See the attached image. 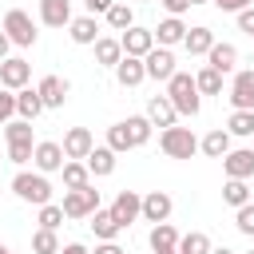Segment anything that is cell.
Returning a JSON list of instances; mask_svg holds the SVG:
<instances>
[{"instance_id":"obj_1","label":"cell","mask_w":254,"mask_h":254,"mask_svg":"<svg viewBox=\"0 0 254 254\" xmlns=\"http://www.w3.org/2000/svg\"><path fill=\"white\" fill-rule=\"evenodd\" d=\"M167 99L179 115H198V87H194V75L187 71H175L167 79Z\"/></svg>"},{"instance_id":"obj_2","label":"cell","mask_w":254,"mask_h":254,"mask_svg":"<svg viewBox=\"0 0 254 254\" xmlns=\"http://www.w3.org/2000/svg\"><path fill=\"white\" fill-rule=\"evenodd\" d=\"M12 190H16V198H24V202H36V206H44V202H52V183L36 171H20L16 179H12Z\"/></svg>"},{"instance_id":"obj_3","label":"cell","mask_w":254,"mask_h":254,"mask_svg":"<svg viewBox=\"0 0 254 254\" xmlns=\"http://www.w3.org/2000/svg\"><path fill=\"white\" fill-rule=\"evenodd\" d=\"M159 147H163L167 159H190V155L198 151V139H194L190 127H167V131L159 135Z\"/></svg>"},{"instance_id":"obj_4","label":"cell","mask_w":254,"mask_h":254,"mask_svg":"<svg viewBox=\"0 0 254 254\" xmlns=\"http://www.w3.org/2000/svg\"><path fill=\"white\" fill-rule=\"evenodd\" d=\"M60 206H64V218H91L99 210V190L87 183L83 190H67Z\"/></svg>"},{"instance_id":"obj_5","label":"cell","mask_w":254,"mask_h":254,"mask_svg":"<svg viewBox=\"0 0 254 254\" xmlns=\"http://www.w3.org/2000/svg\"><path fill=\"white\" fill-rule=\"evenodd\" d=\"M4 36H8L16 48H32V44H36V24H32V16H28L24 8H12V12L4 16Z\"/></svg>"},{"instance_id":"obj_6","label":"cell","mask_w":254,"mask_h":254,"mask_svg":"<svg viewBox=\"0 0 254 254\" xmlns=\"http://www.w3.org/2000/svg\"><path fill=\"white\" fill-rule=\"evenodd\" d=\"M119 48H123V56H135V60H143V56L155 48V36H151V28H139V24H131V28L119 36Z\"/></svg>"},{"instance_id":"obj_7","label":"cell","mask_w":254,"mask_h":254,"mask_svg":"<svg viewBox=\"0 0 254 254\" xmlns=\"http://www.w3.org/2000/svg\"><path fill=\"white\" fill-rule=\"evenodd\" d=\"M143 71H147V79H171L175 75V56H171V48H151L147 56H143Z\"/></svg>"},{"instance_id":"obj_8","label":"cell","mask_w":254,"mask_h":254,"mask_svg":"<svg viewBox=\"0 0 254 254\" xmlns=\"http://www.w3.org/2000/svg\"><path fill=\"white\" fill-rule=\"evenodd\" d=\"M28 79H32V64H28V60H20V56H8V60L0 64V83H4L8 91H20V87H28Z\"/></svg>"},{"instance_id":"obj_9","label":"cell","mask_w":254,"mask_h":254,"mask_svg":"<svg viewBox=\"0 0 254 254\" xmlns=\"http://www.w3.org/2000/svg\"><path fill=\"white\" fill-rule=\"evenodd\" d=\"M222 171H226V179H254V151L250 147H238V151H226L222 155Z\"/></svg>"},{"instance_id":"obj_10","label":"cell","mask_w":254,"mask_h":254,"mask_svg":"<svg viewBox=\"0 0 254 254\" xmlns=\"http://www.w3.org/2000/svg\"><path fill=\"white\" fill-rule=\"evenodd\" d=\"M32 163H36V171H40V175H52V171H60L67 159H64V147H60V143L44 139V143H36V151H32Z\"/></svg>"},{"instance_id":"obj_11","label":"cell","mask_w":254,"mask_h":254,"mask_svg":"<svg viewBox=\"0 0 254 254\" xmlns=\"http://www.w3.org/2000/svg\"><path fill=\"white\" fill-rule=\"evenodd\" d=\"M230 103L234 111H254V67L238 71L234 83H230Z\"/></svg>"},{"instance_id":"obj_12","label":"cell","mask_w":254,"mask_h":254,"mask_svg":"<svg viewBox=\"0 0 254 254\" xmlns=\"http://www.w3.org/2000/svg\"><path fill=\"white\" fill-rule=\"evenodd\" d=\"M60 147H64V159H75V163H79V159H87V155H91L95 139H91V131H87V127H71V131L64 135V143H60Z\"/></svg>"},{"instance_id":"obj_13","label":"cell","mask_w":254,"mask_h":254,"mask_svg":"<svg viewBox=\"0 0 254 254\" xmlns=\"http://www.w3.org/2000/svg\"><path fill=\"white\" fill-rule=\"evenodd\" d=\"M139 206H143V194H135V190H119L115 202H111V218H115L119 226H131V222L139 218Z\"/></svg>"},{"instance_id":"obj_14","label":"cell","mask_w":254,"mask_h":254,"mask_svg":"<svg viewBox=\"0 0 254 254\" xmlns=\"http://www.w3.org/2000/svg\"><path fill=\"white\" fill-rule=\"evenodd\" d=\"M171 194L167 190H151V194H143V206H139V214L147 218V222H167L171 218Z\"/></svg>"},{"instance_id":"obj_15","label":"cell","mask_w":254,"mask_h":254,"mask_svg":"<svg viewBox=\"0 0 254 254\" xmlns=\"http://www.w3.org/2000/svg\"><path fill=\"white\" fill-rule=\"evenodd\" d=\"M147 119H151V127H175V119H179V111L171 107V99L167 95H151V103H147Z\"/></svg>"},{"instance_id":"obj_16","label":"cell","mask_w":254,"mask_h":254,"mask_svg":"<svg viewBox=\"0 0 254 254\" xmlns=\"http://www.w3.org/2000/svg\"><path fill=\"white\" fill-rule=\"evenodd\" d=\"M40 20H44L48 28L71 24V0H40Z\"/></svg>"},{"instance_id":"obj_17","label":"cell","mask_w":254,"mask_h":254,"mask_svg":"<svg viewBox=\"0 0 254 254\" xmlns=\"http://www.w3.org/2000/svg\"><path fill=\"white\" fill-rule=\"evenodd\" d=\"M234 64H238V48H234V44H214V48L206 52V67H214L218 75L234 71Z\"/></svg>"},{"instance_id":"obj_18","label":"cell","mask_w":254,"mask_h":254,"mask_svg":"<svg viewBox=\"0 0 254 254\" xmlns=\"http://www.w3.org/2000/svg\"><path fill=\"white\" fill-rule=\"evenodd\" d=\"M115 79H119V87H139V83L147 79V71H143V60H135V56H123V60L115 64Z\"/></svg>"},{"instance_id":"obj_19","label":"cell","mask_w":254,"mask_h":254,"mask_svg":"<svg viewBox=\"0 0 254 254\" xmlns=\"http://www.w3.org/2000/svg\"><path fill=\"white\" fill-rule=\"evenodd\" d=\"M36 91H40L44 107H64V99H67V79H60V75H44Z\"/></svg>"},{"instance_id":"obj_20","label":"cell","mask_w":254,"mask_h":254,"mask_svg":"<svg viewBox=\"0 0 254 254\" xmlns=\"http://www.w3.org/2000/svg\"><path fill=\"white\" fill-rule=\"evenodd\" d=\"M151 250H155V254L179 250V230H175L171 222H155V226H151Z\"/></svg>"},{"instance_id":"obj_21","label":"cell","mask_w":254,"mask_h":254,"mask_svg":"<svg viewBox=\"0 0 254 254\" xmlns=\"http://www.w3.org/2000/svg\"><path fill=\"white\" fill-rule=\"evenodd\" d=\"M155 40H159V48H171V44H183V36H187V24L179 20V16H167L155 32H151Z\"/></svg>"},{"instance_id":"obj_22","label":"cell","mask_w":254,"mask_h":254,"mask_svg":"<svg viewBox=\"0 0 254 254\" xmlns=\"http://www.w3.org/2000/svg\"><path fill=\"white\" fill-rule=\"evenodd\" d=\"M40 111H44V99H40V91H36V87H20V91H16V115L32 123Z\"/></svg>"},{"instance_id":"obj_23","label":"cell","mask_w":254,"mask_h":254,"mask_svg":"<svg viewBox=\"0 0 254 254\" xmlns=\"http://www.w3.org/2000/svg\"><path fill=\"white\" fill-rule=\"evenodd\" d=\"M183 48H187L190 56H206V52L214 48V32H210V28H187Z\"/></svg>"},{"instance_id":"obj_24","label":"cell","mask_w":254,"mask_h":254,"mask_svg":"<svg viewBox=\"0 0 254 254\" xmlns=\"http://www.w3.org/2000/svg\"><path fill=\"white\" fill-rule=\"evenodd\" d=\"M111 171H115V151H111V147H91V155H87V175L103 179V175H111Z\"/></svg>"},{"instance_id":"obj_25","label":"cell","mask_w":254,"mask_h":254,"mask_svg":"<svg viewBox=\"0 0 254 254\" xmlns=\"http://www.w3.org/2000/svg\"><path fill=\"white\" fill-rule=\"evenodd\" d=\"M67 32H71L75 44H95V40H99V24H95V16H75V20L67 24Z\"/></svg>"},{"instance_id":"obj_26","label":"cell","mask_w":254,"mask_h":254,"mask_svg":"<svg viewBox=\"0 0 254 254\" xmlns=\"http://www.w3.org/2000/svg\"><path fill=\"white\" fill-rule=\"evenodd\" d=\"M123 131H127V143H131V147H143V143L151 139V119H147V115H127V119H123Z\"/></svg>"},{"instance_id":"obj_27","label":"cell","mask_w":254,"mask_h":254,"mask_svg":"<svg viewBox=\"0 0 254 254\" xmlns=\"http://www.w3.org/2000/svg\"><path fill=\"white\" fill-rule=\"evenodd\" d=\"M198 151H202V155H210V159H222V155L230 151V135H226L222 127H214V131H206V135H202Z\"/></svg>"},{"instance_id":"obj_28","label":"cell","mask_w":254,"mask_h":254,"mask_svg":"<svg viewBox=\"0 0 254 254\" xmlns=\"http://www.w3.org/2000/svg\"><path fill=\"white\" fill-rule=\"evenodd\" d=\"M91 48H95V60H99L103 67H115V64L123 60V48H119V40H111V36H99Z\"/></svg>"},{"instance_id":"obj_29","label":"cell","mask_w":254,"mask_h":254,"mask_svg":"<svg viewBox=\"0 0 254 254\" xmlns=\"http://www.w3.org/2000/svg\"><path fill=\"white\" fill-rule=\"evenodd\" d=\"M60 171H64V187H67V190H83V187L91 183V175H87V163H75V159H67Z\"/></svg>"},{"instance_id":"obj_30","label":"cell","mask_w":254,"mask_h":254,"mask_svg":"<svg viewBox=\"0 0 254 254\" xmlns=\"http://www.w3.org/2000/svg\"><path fill=\"white\" fill-rule=\"evenodd\" d=\"M91 230H95V238H103V242H115V234H119L123 226L111 218V210H95V214H91Z\"/></svg>"},{"instance_id":"obj_31","label":"cell","mask_w":254,"mask_h":254,"mask_svg":"<svg viewBox=\"0 0 254 254\" xmlns=\"http://www.w3.org/2000/svg\"><path fill=\"white\" fill-rule=\"evenodd\" d=\"M214 246H210V238L202 234V230H190V234H183L179 238V254H210Z\"/></svg>"},{"instance_id":"obj_32","label":"cell","mask_w":254,"mask_h":254,"mask_svg":"<svg viewBox=\"0 0 254 254\" xmlns=\"http://www.w3.org/2000/svg\"><path fill=\"white\" fill-rule=\"evenodd\" d=\"M103 16H107V24H111L115 32H127V28L135 24V12H131L127 4H111V8L103 12Z\"/></svg>"},{"instance_id":"obj_33","label":"cell","mask_w":254,"mask_h":254,"mask_svg":"<svg viewBox=\"0 0 254 254\" xmlns=\"http://www.w3.org/2000/svg\"><path fill=\"white\" fill-rule=\"evenodd\" d=\"M194 87H198L202 95H222V75H218L214 67H202V71L194 75Z\"/></svg>"},{"instance_id":"obj_34","label":"cell","mask_w":254,"mask_h":254,"mask_svg":"<svg viewBox=\"0 0 254 254\" xmlns=\"http://www.w3.org/2000/svg\"><path fill=\"white\" fill-rule=\"evenodd\" d=\"M222 198L238 210V206H246L250 202V190H246V183L242 179H226V187H222Z\"/></svg>"},{"instance_id":"obj_35","label":"cell","mask_w":254,"mask_h":254,"mask_svg":"<svg viewBox=\"0 0 254 254\" xmlns=\"http://www.w3.org/2000/svg\"><path fill=\"white\" fill-rule=\"evenodd\" d=\"M226 135H254V111H234L230 119H226Z\"/></svg>"},{"instance_id":"obj_36","label":"cell","mask_w":254,"mask_h":254,"mask_svg":"<svg viewBox=\"0 0 254 254\" xmlns=\"http://www.w3.org/2000/svg\"><path fill=\"white\" fill-rule=\"evenodd\" d=\"M4 139L8 143H32V123L28 119H8L4 123Z\"/></svg>"},{"instance_id":"obj_37","label":"cell","mask_w":254,"mask_h":254,"mask_svg":"<svg viewBox=\"0 0 254 254\" xmlns=\"http://www.w3.org/2000/svg\"><path fill=\"white\" fill-rule=\"evenodd\" d=\"M32 250H36V254H60V238H56V230H44V226H40V230L32 234Z\"/></svg>"},{"instance_id":"obj_38","label":"cell","mask_w":254,"mask_h":254,"mask_svg":"<svg viewBox=\"0 0 254 254\" xmlns=\"http://www.w3.org/2000/svg\"><path fill=\"white\" fill-rule=\"evenodd\" d=\"M60 222H64V206H60V202H44V206H40V226H44V230H56Z\"/></svg>"},{"instance_id":"obj_39","label":"cell","mask_w":254,"mask_h":254,"mask_svg":"<svg viewBox=\"0 0 254 254\" xmlns=\"http://www.w3.org/2000/svg\"><path fill=\"white\" fill-rule=\"evenodd\" d=\"M234 226H238V234H246V238H254V202H246V206H238V214H234Z\"/></svg>"},{"instance_id":"obj_40","label":"cell","mask_w":254,"mask_h":254,"mask_svg":"<svg viewBox=\"0 0 254 254\" xmlns=\"http://www.w3.org/2000/svg\"><path fill=\"white\" fill-rule=\"evenodd\" d=\"M107 147L119 155V151H131V143H127V131H123V123H115V127H107Z\"/></svg>"},{"instance_id":"obj_41","label":"cell","mask_w":254,"mask_h":254,"mask_svg":"<svg viewBox=\"0 0 254 254\" xmlns=\"http://www.w3.org/2000/svg\"><path fill=\"white\" fill-rule=\"evenodd\" d=\"M32 151H36V143H8V159H12L16 167H24V163L32 159Z\"/></svg>"},{"instance_id":"obj_42","label":"cell","mask_w":254,"mask_h":254,"mask_svg":"<svg viewBox=\"0 0 254 254\" xmlns=\"http://www.w3.org/2000/svg\"><path fill=\"white\" fill-rule=\"evenodd\" d=\"M12 115H16V91L0 87V123H8Z\"/></svg>"},{"instance_id":"obj_43","label":"cell","mask_w":254,"mask_h":254,"mask_svg":"<svg viewBox=\"0 0 254 254\" xmlns=\"http://www.w3.org/2000/svg\"><path fill=\"white\" fill-rule=\"evenodd\" d=\"M238 28H242V32H246V36H254V4H250V8H242V12H238Z\"/></svg>"},{"instance_id":"obj_44","label":"cell","mask_w":254,"mask_h":254,"mask_svg":"<svg viewBox=\"0 0 254 254\" xmlns=\"http://www.w3.org/2000/svg\"><path fill=\"white\" fill-rule=\"evenodd\" d=\"M214 4H218L222 12H234V16H238V12H242V8H250L254 0H214Z\"/></svg>"},{"instance_id":"obj_45","label":"cell","mask_w":254,"mask_h":254,"mask_svg":"<svg viewBox=\"0 0 254 254\" xmlns=\"http://www.w3.org/2000/svg\"><path fill=\"white\" fill-rule=\"evenodd\" d=\"M159 4H163V8L171 12V16H183V12L190 8V0H159Z\"/></svg>"},{"instance_id":"obj_46","label":"cell","mask_w":254,"mask_h":254,"mask_svg":"<svg viewBox=\"0 0 254 254\" xmlns=\"http://www.w3.org/2000/svg\"><path fill=\"white\" fill-rule=\"evenodd\" d=\"M83 4H87V16H95V12H107L115 0H83Z\"/></svg>"},{"instance_id":"obj_47","label":"cell","mask_w":254,"mask_h":254,"mask_svg":"<svg viewBox=\"0 0 254 254\" xmlns=\"http://www.w3.org/2000/svg\"><path fill=\"white\" fill-rule=\"evenodd\" d=\"M95 254H123V246H115V242H103V246H95Z\"/></svg>"},{"instance_id":"obj_48","label":"cell","mask_w":254,"mask_h":254,"mask_svg":"<svg viewBox=\"0 0 254 254\" xmlns=\"http://www.w3.org/2000/svg\"><path fill=\"white\" fill-rule=\"evenodd\" d=\"M60 254H87V246H79V242H67V246H60Z\"/></svg>"},{"instance_id":"obj_49","label":"cell","mask_w":254,"mask_h":254,"mask_svg":"<svg viewBox=\"0 0 254 254\" xmlns=\"http://www.w3.org/2000/svg\"><path fill=\"white\" fill-rule=\"evenodd\" d=\"M8 48H12V40H8V36H4V32H0V64H4V60H8Z\"/></svg>"},{"instance_id":"obj_50","label":"cell","mask_w":254,"mask_h":254,"mask_svg":"<svg viewBox=\"0 0 254 254\" xmlns=\"http://www.w3.org/2000/svg\"><path fill=\"white\" fill-rule=\"evenodd\" d=\"M210 254H234V250H226V246H218V250H210Z\"/></svg>"},{"instance_id":"obj_51","label":"cell","mask_w":254,"mask_h":254,"mask_svg":"<svg viewBox=\"0 0 254 254\" xmlns=\"http://www.w3.org/2000/svg\"><path fill=\"white\" fill-rule=\"evenodd\" d=\"M0 254H8V246H4V242H0Z\"/></svg>"},{"instance_id":"obj_52","label":"cell","mask_w":254,"mask_h":254,"mask_svg":"<svg viewBox=\"0 0 254 254\" xmlns=\"http://www.w3.org/2000/svg\"><path fill=\"white\" fill-rule=\"evenodd\" d=\"M190 4H206V0H190Z\"/></svg>"},{"instance_id":"obj_53","label":"cell","mask_w":254,"mask_h":254,"mask_svg":"<svg viewBox=\"0 0 254 254\" xmlns=\"http://www.w3.org/2000/svg\"><path fill=\"white\" fill-rule=\"evenodd\" d=\"M171 254H179V250H171Z\"/></svg>"},{"instance_id":"obj_54","label":"cell","mask_w":254,"mask_h":254,"mask_svg":"<svg viewBox=\"0 0 254 254\" xmlns=\"http://www.w3.org/2000/svg\"><path fill=\"white\" fill-rule=\"evenodd\" d=\"M8 254H12V250H8Z\"/></svg>"}]
</instances>
